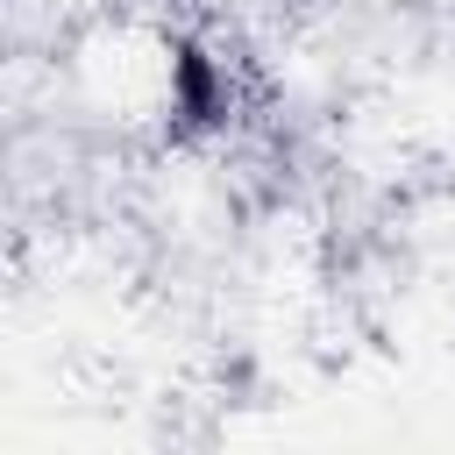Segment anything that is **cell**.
Listing matches in <instances>:
<instances>
[{"mask_svg":"<svg viewBox=\"0 0 455 455\" xmlns=\"http://www.w3.org/2000/svg\"><path fill=\"white\" fill-rule=\"evenodd\" d=\"M164 114H171V135H213V128H228V114H235L228 64H220L206 43H192V36L171 43V64H164Z\"/></svg>","mask_w":455,"mask_h":455,"instance_id":"cell-1","label":"cell"}]
</instances>
